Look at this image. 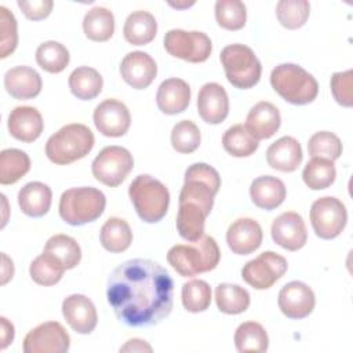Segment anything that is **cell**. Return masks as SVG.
I'll use <instances>...</instances> for the list:
<instances>
[{
    "label": "cell",
    "instance_id": "27",
    "mask_svg": "<svg viewBox=\"0 0 353 353\" xmlns=\"http://www.w3.org/2000/svg\"><path fill=\"white\" fill-rule=\"evenodd\" d=\"M157 33V22L154 17L143 10L131 12L123 28L124 39L132 46L149 44Z\"/></svg>",
    "mask_w": 353,
    "mask_h": 353
},
{
    "label": "cell",
    "instance_id": "3",
    "mask_svg": "<svg viewBox=\"0 0 353 353\" xmlns=\"http://www.w3.org/2000/svg\"><path fill=\"white\" fill-rule=\"evenodd\" d=\"M92 131L80 123L63 125L46 143V154L58 165L70 164L85 157L94 148Z\"/></svg>",
    "mask_w": 353,
    "mask_h": 353
},
{
    "label": "cell",
    "instance_id": "34",
    "mask_svg": "<svg viewBox=\"0 0 353 353\" xmlns=\"http://www.w3.org/2000/svg\"><path fill=\"white\" fill-rule=\"evenodd\" d=\"M234 345L237 352H266L269 338L265 328L256 321H245L240 324L234 332Z\"/></svg>",
    "mask_w": 353,
    "mask_h": 353
},
{
    "label": "cell",
    "instance_id": "9",
    "mask_svg": "<svg viewBox=\"0 0 353 353\" xmlns=\"http://www.w3.org/2000/svg\"><path fill=\"white\" fill-rule=\"evenodd\" d=\"M164 48L175 58L199 63L208 59L212 51V43L203 32L171 29L164 36Z\"/></svg>",
    "mask_w": 353,
    "mask_h": 353
},
{
    "label": "cell",
    "instance_id": "36",
    "mask_svg": "<svg viewBox=\"0 0 353 353\" xmlns=\"http://www.w3.org/2000/svg\"><path fill=\"white\" fill-rule=\"evenodd\" d=\"M335 176L336 170L334 161L321 157H313L310 161H307L302 171L303 182L313 190L330 188L334 183Z\"/></svg>",
    "mask_w": 353,
    "mask_h": 353
},
{
    "label": "cell",
    "instance_id": "42",
    "mask_svg": "<svg viewBox=\"0 0 353 353\" xmlns=\"http://www.w3.org/2000/svg\"><path fill=\"white\" fill-rule=\"evenodd\" d=\"M211 303V287L204 280H190L182 285V305L190 313L204 312Z\"/></svg>",
    "mask_w": 353,
    "mask_h": 353
},
{
    "label": "cell",
    "instance_id": "12",
    "mask_svg": "<svg viewBox=\"0 0 353 353\" xmlns=\"http://www.w3.org/2000/svg\"><path fill=\"white\" fill-rule=\"evenodd\" d=\"M69 347L70 336L58 321L39 324L23 339L25 353H65Z\"/></svg>",
    "mask_w": 353,
    "mask_h": 353
},
{
    "label": "cell",
    "instance_id": "22",
    "mask_svg": "<svg viewBox=\"0 0 353 353\" xmlns=\"http://www.w3.org/2000/svg\"><path fill=\"white\" fill-rule=\"evenodd\" d=\"M40 74L29 66L21 65L11 68L4 74V87L15 99H32L41 91Z\"/></svg>",
    "mask_w": 353,
    "mask_h": 353
},
{
    "label": "cell",
    "instance_id": "23",
    "mask_svg": "<svg viewBox=\"0 0 353 353\" xmlns=\"http://www.w3.org/2000/svg\"><path fill=\"white\" fill-rule=\"evenodd\" d=\"M301 143L294 137H281L266 150L268 164L281 172H292L302 163Z\"/></svg>",
    "mask_w": 353,
    "mask_h": 353
},
{
    "label": "cell",
    "instance_id": "38",
    "mask_svg": "<svg viewBox=\"0 0 353 353\" xmlns=\"http://www.w3.org/2000/svg\"><path fill=\"white\" fill-rule=\"evenodd\" d=\"M223 149L234 157H248L254 154L259 146L243 124H236L228 128L222 137Z\"/></svg>",
    "mask_w": 353,
    "mask_h": 353
},
{
    "label": "cell",
    "instance_id": "43",
    "mask_svg": "<svg viewBox=\"0 0 353 353\" xmlns=\"http://www.w3.org/2000/svg\"><path fill=\"white\" fill-rule=\"evenodd\" d=\"M200 130L193 121L181 120L172 127L171 145L178 153H193L200 146Z\"/></svg>",
    "mask_w": 353,
    "mask_h": 353
},
{
    "label": "cell",
    "instance_id": "35",
    "mask_svg": "<svg viewBox=\"0 0 353 353\" xmlns=\"http://www.w3.org/2000/svg\"><path fill=\"white\" fill-rule=\"evenodd\" d=\"M30 170L29 156L19 149H4L0 153V183L12 185Z\"/></svg>",
    "mask_w": 353,
    "mask_h": 353
},
{
    "label": "cell",
    "instance_id": "15",
    "mask_svg": "<svg viewBox=\"0 0 353 353\" xmlns=\"http://www.w3.org/2000/svg\"><path fill=\"white\" fill-rule=\"evenodd\" d=\"M272 239L287 251H298L307 241V232L303 218L294 211L280 214L272 223Z\"/></svg>",
    "mask_w": 353,
    "mask_h": 353
},
{
    "label": "cell",
    "instance_id": "29",
    "mask_svg": "<svg viewBox=\"0 0 353 353\" xmlns=\"http://www.w3.org/2000/svg\"><path fill=\"white\" fill-rule=\"evenodd\" d=\"M102 87V76L97 69L90 66H79L69 76L70 92L81 101L94 99L101 94Z\"/></svg>",
    "mask_w": 353,
    "mask_h": 353
},
{
    "label": "cell",
    "instance_id": "1",
    "mask_svg": "<svg viewBox=\"0 0 353 353\" xmlns=\"http://www.w3.org/2000/svg\"><path fill=\"white\" fill-rule=\"evenodd\" d=\"M174 281L152 259L135 258L116 266L108 279V302L127 327H152L172 310Z\"/></svg>",
    "mask_w": 353,
    "mask_h": 353
},
{
    "label": "cell",
    "instance_id": "7",
    "mask_svg": "<svg viewBox=\"0 0 353 353\" xmlns=\"http://www.w3.org/2000/svg\"><path fill=\"white\" fill-rule=\"evenodd\" d=\"M219 58L228 81L236 88L247 90L259 81L262 65L250 47L244 44L226 46Z\"/></svg>",
    "mask_w": 353,
    "mask_h": 353
},
{
    "label": "cell",
    "instance_id": "21",
    "mask_svg": "<svg viewBox=\"0 0 353 353\" xmlns=\"http://www.w3.org/2000/svg\"><path fill=\"white\" fill-rule=\"evenodd\" d=\"M8 131L18 141L30 143L43 132V117L33 106H17L8 114Z\"/></svg>",
    "mask_w": 353,
    "mask_h": 353
},
{
    "label": "cell",
    "instance_id": "17",
    "mask_svg": "<svg viewBox=\"0 0 353 353\" xmlns=\"http://www.w3.org/2000/svg\"><path fill=\"white\" fill-rule=\"evenodd\" d=\"M120 74L132 88L143 90L156 79L157 65L148 52L132 51L123 58L120 63Z\"/></svg>",
    "mask_w": 353,
    "mask_h": 353
},
{
    "label": "cell",
    "instance_id": "14",
    "mask_svg": "<svg viewBox=\"0 0 353 353\" xmlns=\"http://www.w3.org/2000/svg\"><path fill=\"white\" fill-rule=\"evenodd\" d=\"M277 303L284 316L299 320L307 317L313 312L316 296L307 284L302 281H290L281 287Z\"/></svg>",
    "mask_w": 353,
    "mask_h": 353
},
{
    "label": "cell",
    "instance_id": "6",
    "mask_svg": "<svg viewBox=\"0 0 353 353\" xmlns=\"http://www.w3.org/2000/svg\"><path fill=\"white\" fill-rule=\"evenodd\" d=\"M106 205L105 194L91 186L72 188L62 193L59 199V215L72 225L81 226L97 221Z\"/></svg>",
    "mask_w": 353,
    "mask_h": 353
},
{
    "label": "cell",
    "instance_id": "46",
    "mask_svg": "<svg viewBox=\"0 0 353 353\" xmlns=\"http://www.w3.org/2000/svg\"><path fill=\"white\" fill-rule=\"evenodd\" d=\"M352 85H353L352 69L346 72H336L331 77V92L335 101L345 108H350L353 105Z\"/></svg>",
    "mask_w": 353,
    "mask_h": 353
},
{
    "label": "cell",
    "instance_id": "32",
    "mask_svg": "<svg viewBox=\"0 0 353 353\" xmlns=\"http://www.w3.org/2000/svg\"><path fill=\"white\" fill-rule=\"evenodd\" d=\"M215 302L219 312L226 314H240L250 306V294L245 288L237 284L221 283L215 288Z\"/></svg>",
    "mask_w": 353,
    "mask_h": 353
},
{
    "label": "cell",
    "instance_id": "44",
    "mask_svg": "<svg viewBox=\"0 0 353 353\" xmlns=\"http://www.w3.org/2000/svg\"><path fill=\"white\" fill-rule=\"evenodd\" d=\"M307 152L312 157L334 161L342 154V142L334 132L319 131L309 138Z\"/></svg>",
    "mask_w": 353,
    "mask_h": 353
},
{
    "label": "cell",
    "instance_id": "18",
    "mask_svg": "<svg viewBox=\"0 0 353 353\" xmlns=\"http://www.w3.org/2000/svg\"><path fill=\"white\" fill-rule=\"evenodd\" d=\"M262 228L252 218L236 219L226 232V241L233 254L248 255L262 243Z\"/></svg>",
    "mask_w": 353,
    "mask_h": 353
},
{
    "label": "cell",
    "instance_id": "50",
    "mask_svg": "<svg viewBox=\"0 0 353 353\" xmlns=\"http://www.w3.org/2000/svg\"><path fill=\"white\" fill-rule=\"evenodd\" d=\"M1 259H3V269H1V284L4 285L10 279H12L14 276V265L12 261L3 252L1 254Z\"/></svg>",
    "mask_w": 353,
    "mask_h": 353
},
{
    "label": "cell",
    "instance_id": "30",
    "mask_svg": "<svg viewBox=\"0 0 353 353\" xmlns=\"http://www.w3.org/2000/svg\"><path fill=\"white\" fill-rule=\"evenodd\" d=\"M99 240L102 247L109 252H123L132 243V232L127 221L112 216L101 228Z\"/></svg>",
    "mask_w": 353,
    "mask_h": 353
},
{
    "label": "cell",
    "instance_id": "41",
    "mask_svg": "<svg viewBox=\"0 0 353 353\" xmlns=\"http://www.w3.org/2000/svg\"><path fill=\"white\" fill-rule=\"evenodd\" d=\"M310 14V4L306 0H281L276 6V15L281 26L287 29L302 28Z\"/></svg>",
    "mask_w": 353,
    "mask_h": 353
},
{
    "label": "cell",
    "instance_id": "48",
    "mask_svg": "<svg viewBox=\"0 0 353 353\" xmlns=\"http://www.w3.org/2000/svg\"><path fill=\"white\" fill-rule=\"evenodd\" d=\"M120 352H152V346L139 338H132L120 347Z\"/></svg>",
    "mask_w": 353,
    "mask_h": 353
},
{
    "label": "cell",
    "instance_id": "13",
    "mask_svg": "<svg viewBox=\"0 0 353 353\" xmlns=\"http://www.w3.org/2000/svg\"><path fill=\"white\" fill-rule=\"evenodd\" d=\"M94 124L105 137H123L131 124L128 108L119 99H105L94 110Z\"/></svg>",
    "mask_w": 353,
    "mask_h": 353
},
{
    "label": "cell",
    "instance_id": "19",
    "mask_svg": "<svg viewBox=\"0 0 353 353\" xmlns=\"http://www.w3.org/2000/svg\"><path fill=\"white\" fill-rule=\"evenodd\" d=\"M197 110L205 123H222L229 113V98L225 88L218 83L204 84L197 95Z\"/></svg>",
    "mask_w": 353,
    "mask_h": 353
},
{
    "label": "cell",
    "instance_id": "4",
    "mask_svg": "<svg viewBox=\"0 0 353 353\" xmlns=\"http://www.w3.org/2000/svg\"><path fill=\"white\" fill-rule=\"evenodd\" d=\"M270 84L283 99L292 105L310 103L319 94L316 79L295 63L277 65L270 73Z\"/></svg>",
    "mask_w": 353,
    "mask_h": 353
},
{
    "label": "cell",
    "instance_id": "8",
    "mask_svg": "<svg viewBox=\"0 0 353 353\" xmlns=\"http://www.w3.org/2000/svg\"><path fill=\"white\" fill-rule=\"evenodd\" d=\"M134 167L132 154L123 146H106L94 159L92 175L101 183L116 188L119 186Z\"/></svg>",
    "mask_w": 353,
    "mask_h": 353
},
{
    "label": "cell",
    "instance_id": "37",
    "mask_svg": "<svg viewBox=\"0 0 353 353\" xmlns=\"http://www.w3.org/2000/svg\"><path fill=\"white\" fill-rule=\"evenodd\" d=\"M68 48L55 40L41 43L36 50L37 65L48 73H61L69 65Z\"/></svg>",
    "mask_w": 353,
    "mask_h": 353
},
{
    "label": "cell",
    "instance_id": "31",
    "mask_svg": "<svg viewBox=\"0 0 353 353\" xmlns=\"http://www.w3.org/2000/svg\"><path fill=\"white\" fill-rule=\"evenodd\" d=\"M84 34L92 41H106L114 33V17L105 7H94L83 19Z\"/></svg>",
    "mask_w": 353,
    "mask_h": 353
},
{
    "label": "cell",
    "instance_id": "11",
    "mask_svg": "<svg viewBox=\"0 0 353 353\" xmlns=\"http://www.w3.org/2000/svg\"><path fill=\"white\" fill-rule=\"evenodd\" d=\"M287 259L273 251H265L248 261L241 269L243 280L255 290H268L287 272Z\"/></svg>",
    "mask_w": 353,
    "mask_h": 353
},
{
    "label": "cell",
    "instance_id": "33",
    "mask_svg": "<svg viewBox=\"0 0 353 353\" xmlns=\"http://www.w3.org/2000/svg\"><path fill=\"white\" fill-rule=\"evenodd\" d=\"M63 263L52 254L43 251L41 255L36 256L29 268L32 280L39 285H54L57 284L65 272Z\"/></svg>",
    "mask_w": 353,
    "mask_h": 353
},
{
    "label": "cell",
    "instance_id": "51",
    "mask_svg": "<svg viewBox=\"0 0 353 353\" xmlns=\"http://www.w3.org/2000/svg\"><path fill=\"white\" fill-rule=\"evenodd\" d=\"M168 4H170L171 7H175V8H188V7L193 6L194 1H190V3H172V1H170Z\"/></svg>",
    "mask_w": 353,
    "mask_h": 353
},
{
    "label": "cell",
    "instance_id": "2",
    "mask_svg": "<svg viewBox=\"0 0 353 353\" xmlns=\"http://www.w3.org/2000/svg\"><path fill=\"white\" fill-rule=\"evenodd\" d=\"M219 259L221 251L218 244L207 234H203L189 244H176L167 252L168 263L182 277H193L214 270L219 263Z\"/></svg>",
    "mask_w": 353,
    "mask_h": 353
},
{
    "label": "cell",
    "instance_id": "16",
    "mask_svg": "<svg viewBox=\"0 0 353 353\" xmlns=\"http://www.w3.org/2000/svg\"><path fill=\"white\" fill-rule=\"evenodd\" d=\"M62 314L69 327L77 334H91L98 323L92 301L83 294H73L63 299Z\"/></svg>",
    "mask_w": 353,
    "mask_h": 353
},
{
    "label": "cell",
    "instance_id": "24",
    "mask_svg": "<svg viewBox=\"0 0 353 353\" xmlns=\"http://www.w3.org/2000/svg\"><path fill=\"white\" fill-rule=\"evenodd\" d=\"M156 102L159 109L165 114L182 113L190 102V87L182 79H167L159 85Z\"/></svg>",
    "mask_w": 353,
    "mask_h": 353
},
{
    "label": "cell",
    "instance_id": "10",
    "mask_svg": "<svg viewBox=\"0 0 353 353\" xmlns=\"http://www.w3.org/2000/svg\"><path fill=\"white\" fill-rule=\"evenodd\" d=\"M346 222V207L336 197H320L310 207V223L320 239L331 240L338 237L345 229Z\"/></svg>",
    "mask_w": 353,
    "mask_h": 353
},
{
    "label": "cell",
    "instance_id": "49",
    "mask_svg": "<svg viewBox=\"0 0 353 353\" xmlns=\"http://www.w3.org/2000/svg\"><path fill=\"white\" fill-rule=\"evenodd\" d=\"M0 323H1V350L6 349L12 341H14V325L6 319V317H0Z\"/></svg>",
    "mask_w": 353,
    "mask_h": 353
},
{
    "label": "cell",
    "instance_id": "40",
    "mask_svg": "<svg viewBox=\"0 0 353 353\" xmlns=\"http://www.w3.org/2000/svg\"><path fill=\"white\" fill-rule=\"evenodd\" d=\"M215 19L226 30H240L247 21L245 4L240 0H218L215 3Z\"/></svg>",
    "mask_w": 353,
    "mask_h": 353
},
{
    "label": "cell",
    "instance_id": "5",
    "mask_svg": "<svg viewBox=\"0 0 353 353\" xmlns=\"http://www.w3.org/2000/svg\"><path fill=\"white\" fill-rule=\"evenodd\" d=\"M138 216L148 223L161 221L170 205V192L163 182L150 175H138L128 188Z\"/></svg>",
    "mask_w": 353,
    "mask_h": 353
},
{
    "label": "cell",
    "instance_id": "28",
    "mask_svg": "<svg viewBox=\"0 0 353 353\" xmlns=\"http://www.w3.org/2000/svg\"><path fill=\"white\" fill-rule=\"evenodd\" d=\"M208 215L196 203H179L176 214V229L182 239L194 241L204 234V223Z\"/></svg>",
    "mask_w": 353,
    "mask_h": 353
},
{
    "label": "cell",
    "instance_id": "39",
    "mask_svg": "<svg viewBox=\"0 0 353 353\" xmlns=\"http://www.w3.org/2000/svg\"><path fill=\"white\" fill-rule=\"evenodd\" d=\"M43 251L55 255L63 263L66 270L76 268L81 259V250L79 243L66 234H55L50 237Z\"/></svg>",
    "mask_w": 353,
    "mask_h": 353
},
{
    "label": "cell",
    "instance_id": "45",
    "mask_svg": "<svg viewBox=\"0 0 353 353\" xmlns=\"http://www.w3.org/2000/svg\"><path fill=\"white\" fill-rule=\"evenodd\" d=\"M0 58H7L17 48L18 30L14 14L4 6H0Z\"/></svg>",
    "mask_w": 353,
    "mask_h": 353
},
{
    "label": "cell",
    "instance_id": "25",
    "mask_svg": "<svg viewBox=\"0 0 353 353\" xmlns=\"http://www.w3.org/2000/svg\"><path fill=\"white\" fill-rule=\"evenodd\" d=\"M285 196L287 190L283 181L272 175L258 176L250 186V197L252 203L258 208L266 211H272L281 205Z\"/></svg>",
    "mask_w": 353,
    "mask_h": 353
},
{
    "label": "cell",
    "instance_id": "47",
    "mask_svg": "<svg viewBox=\"0 0 353 353\" xmlns=\"http://www.w3.org/2000/svg\"><path fill=\"white\" fill-rule=\"evenodd\" d=\"M17 4L23 12V15L30 21H40L47 18L51 14L54 7L52 0H33V1L18 0Z\"/></svg>",
    "mask_w": 353,
    "mask_h": 353
},
{
    "label": "cell",
    "instance_id": "20",
    "mask_svg": "<svg viewBox=\"0 0 353 353\" xmlns=\"http://www.w3.org/2000/svg\"><path fill=\"white\" fill-rule=\"evenodd\" d=\"M280 124L281 116L279 109L268 101H261L248 112L244 127L252 138L259 141L273 137L279 131Z\"/></svg>",
    "mask_w": 353,
    "mask_h": 353
},
{
    "label": "cell",
    "instance_id": "26",
    "mask_svg": "<svg viewBox=\"0 0 353 353\" xmlns=\"http://www.w3.org/2000/svg\"><path fill=\"white\" fill-rule=\"evenodd\" d=\"M52 192L48 185L34 181L21 188L18 192V204L21 211L32 218L46 215L51 207Z\"/></svg>",
    "mask_w": 353,
    "mask_h": 353
}]
</instances>
